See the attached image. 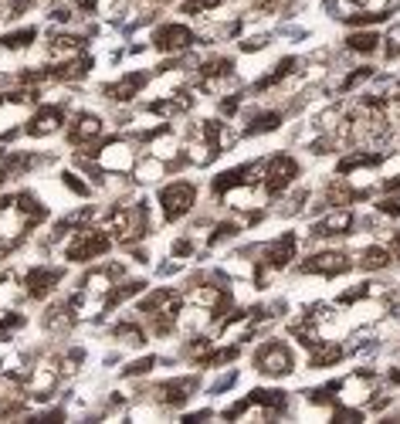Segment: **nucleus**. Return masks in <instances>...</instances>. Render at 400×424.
Listing matches in <instances>:
<instances>
[{"label":"nucleus","mask_w":400,"mask_h":424,"mask_svg":"<svg viewBox=\"0 0 400 424\" xmlns=\"http://www.w3.org/2000/svg\"><path fill=\"white\" fill-rule=\"evenodd\" d=\"M299 269L306 271V275H343V271L353 269V258L346 255V251H319V255H309Z\"/></svg>","instance_id":"obj_13"},{"label":"nucleus","mask_w":400,"mask_h":424,"mask_svg":"<svg viewBox=\"0 0 400 424\" xmlns=\"http://www.w3.org/2000/svg\"><path fill=\"white\" fill-rule=\"evenodd\" d=\"M112 248V234L106 228H92V224H81L72 231V241L65 244V258L68 262H92L99 255H106Z\"/></svg>","instance_id":"obj_3"},{"label":"nucleus","mask_w":400,"mask_h":424,"mask_svg":"<svg viewBox=\"0 0 400 424\" xmlns=\"http://www.w3.org/2000/svg\"><path fill=\"white\" fill-rule=\"evenodd\" d=\"M383 51H387V58H400V24H394L387 35H383Z\"/></svg>","instance_id":"obj_39"},{"label":"nucleus","mask_w":400,"mask_h":424,"mask_svg":"<svg viewBox=\"0 0 400 424\" xmlns=\"http://www.w3.org/2000/svg\"><path fill=\"white\" fill-rule=\"evenodd\" d=\"M390 265V251L387 248H380V244H370V248H363L360 251V269L363 271H380Z\"/></svg>","instance_id":"obj_30"},{"label":"nucleus","mask_w":400,"mask_h":424,"mask_svg":"<svg viewBox=\"0 0 400 424\" xmlns=\"http://www.w3.org/2000/svg\"><path fill=\"white\" fill-rule=\"evenodd\" d=\"M336 394H339V380L309 390V394H306V401H309V404H336Z\"/></svg>","instance_id":"obj_35"},{"label":"nucleus","mask_w":400,"mask_h":424,"mask_svg":"<svg viewBox=\"0 0 400 424\" xmlns=\"http://www.w3.org/2000/svg\"><path fill=\"white\" fill-rule=\"evenodd\" d=\"M106 231L112 234V241H119V244H132V241L146 238V231H150V211H146V204H119L112 211Z\"/></svg>","instance_id":"obj_2"},{"label":"nucleus","mask_w":400,"mask_h":424,"mask_svg":"<svg viewBox=\"0 0 400 424\" xmlns=\"http://www.w3.org/2000/svg\"><path fill=\"white\" fill-rule=\"evenodd\" d=\"M143 289H146V282H139V278H129V282H122V285L116 282V285H112V292L106 296V306H109V309H112V306H122L126 299L139 296Z\"/></svg>","instance_id":"obj_29"},{"label":"nucleus","mask_w":400,"mask_h":424,"mask_svg":"<svg viewBox=\"0 0 400 424\" xmlns=\"http://www.w3.org/2000/svg\"><path fill=\"white\" fill-rule=\"evenodd\" d=\"M357 224V218H353V211L350 207H339V211H332L326 221H319L316 228H312V238H336V234H350V228Z\"/></svg>","instance_id":"obj_21"},{"label":"nucleus","mask_w":400,"mask_h":424,"mask_svg":"<svg viewBox=\"0 0 400 424\" xmlns=\"http://www.w3.org/2000/svg\"><path fill=\"white\" fill-rule=\"evenodd\" d=\"M292 367H295L292 349L285 347V343H279V340H268V343H261V347L254 349V370H258L261 377L281 380V377L292 374Z\"/></svg>","instance_id":"obj_4"},{"label":"nucleus","mask_w":400,"mask_h":424,"mask_svg":"<svg viewBox=\"0 0 400 424\" xmlns=\"http://www.w3.org/2000/svg\"><path fill=\"white\" fill-rule=\"evenodd\" d=\"M85 51V38L81 35H68V31H54L48 38V55L54 61H65V58H75Z\"/></svg>","instance_id":"obj_20"},{"label":"nucleus","mask_w":400,"mask_h":424,"mask_svg":"<svg viewBox=\"0 0 400 424\" xmlns=\"http://www.w3.org/2000/svg\"><path fill=\"white\" fill-rule=\"evenodd\" d=\"M390 248H394V255H397V262H400V231L394 234V241H390Z\"/></svg>","instance_id":"obj_48"},{"label":"nucleus","mask_w":400,"mask_h":424,"mask_svg":"<svg viewBox=\"0 0 400 424\" xmlns=\"http://www.w3.org/2000/svg\"><path fill=\"white\" fill-rule=\"evenodd\" d=\"M194 41H197V35L190 28H183V24H163V28H157V35H153V48L163 51V55H183V51L194 48Z\"/></svg>","instance_id":"obj_12"},{"label":"nucleus","mask_w":400,"mask_h":424,"mask_svg":"<svg viewBox=\"0 0 400 424\" xmlns=\"http://www.w3.org/2000/svg\"><path fill=\"white\" fill-rule=\"evenodd\" d=\"M61 122H65V109L61 106H41L38 113L28 119L24 133L28 136H51V133L61 129Z\"/></svg>","instance_id":"obj_16"},{"label":"nucleus","mask_w":400,"mask_h":424,"mask_svg":"<svg viewBox=\"0 0 400 424\" xmlns=\"http://www.w3.org/2000/svg\"><path fill=\"white\" fill-rule=\"evenodd\" d=\"M397 88H400V85H397Z\"/></svg>","instance_id":"obj_51"},{"label":"nucleus","mask_w":400,"mask_h":424,"mask_svg":"<svg viewBox=\"0 0 400 424\" xmlns=\"http://www.w3.org/2000/svg\"><path fill=\"white\" fill-rule=\"evenodd\" d=\"M197 136L200 139H207L217 153H221V150H228V146L234 143V133H231V129H228V122H221V119H203V122L197 126Z\"/></svg>","instance_id":"obj_22"},{"label":"nucleus","mask_w":400,"mask_h":424,"mask_svg":"<svg viewBox=\"0 0 400 424\" xmlns=\"http://www.w3.org/2000/svg\"><path fill=\"white\" fill-rule=\"evenodd\" d=\"M58 380H61V360L58 356H41L28 377V397L38 401V404H48L58 390Z\"/></svg>","instance_id":"obj_5"},{"label":"nucleus","mask_w":400,"mask_h":424,"mask_svg":"<svg viewBox=\"0 0 400 424\" xmlns=\"http://www.w3.org/2000/svg\"><path fill=\"white\" fill-rule=\"evenodd\" d=\"M187 255H194V241H190V238L173 241V258H187Z\"/></svg>","instance_id":"obj_44"},{"label":"nucleus","mask_w":400,"mask_h":424,"mask_svg":"<svg viewBox=\"0 0 400 424\" xmlns=\"http://www.w3.org/2000/svg\"><path fill=\"white\" fill-rule=\"evenodd\" d=\"M200 387V377H177V380H163L150 390V397L163 407H183Z\"/></svg>","instance_id":"obj_10"},{"label":"nucleus","mask_w":400,"mask_h":424,"mask_svg":"<svg viewBox=\"0 0 400 424\" xmlns=\"http://www.w3.org/2000/svg\"><path fill=\"white\" fill-rule=\"evenodd\" d=\"M346 48H350V51H360V55H373V51L380 48V38H377L373 31H357V35L346 38Z\"/></svg>","instance_id":"obj_32"},{"label":"nucleus","mask_w":400,"mask_h":424,"mask_svg":"<svg viewBox=\"0 0 400 424\" xmlns=\"http://www.w3.org/2000/svg\"><path fill=\"white\" fill-rule=\"evenodd\" d=\"M139 312H143V319L150 322V329L157 336H166L173 329L177 316H180V296L173 289H157L139 302Z\"/></svg>","instance_id":"obj_1"},{"label":"nucleus","mask_w":400,"mask_h":424,"mask_svg":"<svg viewBox=\"0 0 400 424\" xmlns=\"http://www.w3.org/2000/svg\"><path fill=\"white\" fill-rule=\"evenodd\" d=\"M75 319H79V312H75V309H72V302L65 299V302H54V306L44 312L41 326H44L48 333H54V336H65V333L75 326Z\"/></svg>","instance_id":"obj_18"},{"label":"nucleus","mask_w":400,"mask_h":424,"mask_svg":"<svg viewBox=\"0 0 400 424\" xmlns=\"http://www.w3.org/2000/svg\"><path fill=\"white\" fill-rule=\"evenodd\" d=\"M295 177H299V160H295V156H288V153L272 156V160L265 163V177H261L265 193H268V197H281V193L295 184Z\"/></svg>","instance_id":"obj_7"},{"label":"nucleus","mask_w":400,"mask_h":424,"mask_svg":"<svg viewBox=\"0 0 400 424\" xmlns=\"http://www.w3.org/2000/svg\"><path fill=\"white\" fill-rule=\"evenodd\" d=\"M360 197H366L363 191H357V187H350L346 184V177L339 173L329 187H326V197H322V204H329V207H346V204H357Z\"/></svg>","instance_id":"obj_24"},{"label":"nucleus","mask_w":400,"mask_h":424,"mask_svg":"<svg viewBox=\"0 0 400 424\" xmlns=\"http://www.w3.org/2000/svg\"><path fill=\"white\" fill-rule=\"evenodd\" d=\"M370 75H373V68H370V65H363V68H357L353 75H350L346 81H343V85H339V92H343V95H350V92H353L357 85H363V81H366Z\"/></svg>","instance_id":"obj_38"},{"label":"nucleus","mask_w":400,"mask_h":424,"mask_svg":"<svg viewBox=\"0 0 400 424\" xmlns=\"http://www.w3.org/2000/svg\"><path fill=\"white\" fill-rule=\"evenodd\" d=\"M102 133H106V122L102 119L95 116V113H81L68 126V143L72 146H92L95 139H102Z\"/></svg>","instance_id":"obj_15"},{"label":"nucleus","mask_w":400,"mask_h":424,"mask_svg":"<svg viewBox=\"0 0 400 424\" xmlns=\"http://www.w3.org/2000/svg\"><path fill=\"white\" fill-rule=\"evenodd\" d=\"M112 340L122 343V347H143L146 343V329L139 326V322H116L112 326Z\"/></svg>","instance_id":"obj_27"},{"label":"nucleus","mask_w":400,"mask_h":424,"mask_svg":"<svg viewBox=\"0 0 400 424\" xmlns=\"http://www.w3.org/2000/svg\"><path fill=\"white\" fill-rule=\"evenodd\" d=\"M21 326H24V316H21V312H3V316H0V340L14 336Z\"/></svg>","instance_id":"obj_36"},{"label":"nucleus","mask_w":400,"mask_h":424,"mask_svg":"<svg viewBox=\"0 0 400 424\" xmlns=\"http://www.w3.org/2000/svg\"><path fill=\"white\" fill-rule=\"evenodd\" d=\"M238 347H221L214 349V353H203L197 356V367H224V363H231V360H238Z\"/></svg>","instance_id":"obj_33"},{"label":"nucleus","mask_w":400,"mask_h":424,"mask_svg":"<svg viewBox=\"0 0 400 424\" xmlns=\"http://www.w3.org/2000/svg\"><path fill=\"white\" fill-rule=\"evenodd\" d=\"M238 231H241L238 221H221V224L214 228V234H210V244H224V241H231Z\"/></svg>","instance_id":"obj_37"},{"label":"nucleus","mask_w":400,"mask_h":424,"mask_svg":"<svg viewBox=\"0 0 400 424\" xmlns=\"http://www.w3.org/2000/svg\"><path fill=\"white\" fill-rule=\"evenodd\" d=\"M383 163V153H350V156H343L339 163H336V170L343 173V177H350L353 170H360V166H380Z\"/></svg>","instance_id":"obj_28"},{"label":"nucleus","mask_w":400,"mask_h":424,"mask_svg":"<svg viewBox=\"0 0 400 424\" xmlns=\"http://www.w3.org/2000/svg\"><path fill=\"white\" fill-rule=\"evenodd\" d=\"M61 184H65L72 193H79V197H85V193H88V184H85V180H79V173H72V170H65V173H61Z\"/></svg>","instance_id":"obj_40"},{"label":"nucleus","mask_w":400,"mask_h":424,"mask_svg":"<svg viewBox=\"0 0 400 424\" xmlns=\"http://www.w3.org/2000/svg\"><path fill=\"white\" fill-rule=\"evenodd\" d=\"M366 296H370V285H353L350 292L339 296V306H353L357 299H366Z\"/></svg>","instance_id":"obj_43"},{"label":"nucleus","mask_w":400,"mask_h":424,"mask_svg":"<svg viewBox=\"0 0 400 424\" xmlns=\"http://www.w3.org/2000/svg\"><path fill=\"white\" fill-rule=\"evenodd\" d=\"M265 44H268V38H265V35H254V38L241 41V51H261Z\"/></svg>","instance_id":"obj_46"},{"label":"nucleus","mask_w":400,"mask_h":424,"mask_svg":"<svg viewBox=\"0 0 400 424\" xmlns=\"http://www.w3.org/2000/svg\"><path fill=\"white\" fill-rule=\"evenodd\" d=\"M194 109V95L183 88V92H173V95H166V99H157V102H150L146 106V113L150 116H163V119H177V116H187Z\"/></svg>","instance_id":"obj_17"},{"label":"nucleus","mask_w":400,"mask_h":424,"mask_svg":"<svg viewBox=\"0 0 400 424\" xmlns=\"http://www.w3.org/2000/svg\"><path fill=\"white\" fill-rule=\"evenodd\" d=\"M153 3H170V0H153Z\"/></svg>","instance_id":"obj_50"},{"label":"nucleus","mask_w":400,"mask_h":424,"mask_svg":"<svg viewBox=\"0 0 400 424\" xmlns=\"http://www.w3.org/2000/svg\"><path fill=\"white\" fill-rule=\"evenodd\" d=\"M146 81H150V75H146V72H129V75H122L119 81L106 85V95H109L112 102H132Z\"/></svg>","instance_id":"obj_19"},{"label":"nucleus","mask_w":400,"mask_h":424,"mask_svg":"<svg viewBox=\"0 0 400 424\" xmlns=\"http://www.w3.org/2000/svg\"><path fill=\"white\" fill-rule=\"evenodd\" d=\"M390 384L400 387V367H394V370H390Z\"/></svg>","instance_id":"obj_49"},{"label":"nucleus","mask_w":400,"mask_h":424,"mask_svg":"<svg viewBox=\"0 0 400 424\" xmlns=\"http://www.w3.org/2000/svg\"><path fill=\"white\" fill-rule=\"evenodd\" d=\"M163 166H166L163 160H157V156H150L146 163H139V166H136V180H139V184H153V180H160Z\"/></svg>","instance_id":"obj_34"},{"label":"nucleus","mask_w":400,"mask_h":424,"mask_svg":"<svg viewBox=\"0 0 400 424\" xmlns=\"http://www.w3.org/2000/svg\"><path fill=\"white\" fill-rule=\"evenodd\" d=\"M261 177H265V163L258 160V163H244V166H234V170L217 173L210 187H214V197H224V193L238 191V187H254Z\"/></svg>","instance_id":"obj_9"},{"label":"nucleus","mask_w":400,"mask_h":424,"mask_svg":"<svg viewBox=\"0 0 400 424\" xmlns=\"http://www.w3.org/2000/svg\"><path fill=\"white\" fill-rule=\"evenodd\" d=\"M221 3H224V0H187V3H183V14H203V10H214V7H221Z\"/></svg>","instance_id":"obj_42"},{"label":"nucleus","mask_w":400,"mask_h":424,"mask_svg":"<svg viewBox=\"0 0 400 424\" xmlns=\"http://www.w3.org/2000/svg\"><path fill=\"white\" fill-rule=\"evenodd\" d=\"M157 367V356H146V360H136V363H129L126 367V377H143V374H150Z\"/></svg>","instance_id":"obj_41"},{"label":"nucleus","mask_w":400,"mask_h":424,"mask_svg":"<svg viewBox=\"0 0 400 424\" xmlns=\"http://www.w3.org/2000/svg\"><path fill=\"white\" fill-rule=\"evenodd\" d=\"M281 122H285V113H281V109H261V113L248 116V126H244V133H251V136H261V133H272V129H279Z\"/></svg>","instance_id":"obj_26"},{"label":"nucleus","mask_w":400,"mask_h":424,"mask_svg":"<svg viewBox=\"0 0 400 424\" xmlns=\"http://www.w3.org/2000/svg\"><path fill=\"white\" fill-rule=\"evenodd\" d=\"M38 38V28H21V31H7L3 38H0V48L3 51H24L31 41Z\"/></svg>","instance_id":"obj_31"},{"label":"nucleus","mask_w":400,"mask_h":424,"mask_svg":"<svg viewBox=\"0 0 400 424\" xmlns=\"http://www.w3.org/2000/svg\"><path fill=\"white\" fill-rule=\"evenodd\" d=\"M377 211H380V214H394V218H400V197H387V200H380V204H377Z\"/></svg>","instance_id":"obj_45"},{"label":"nucleus","mask_w":400,"mask_h":424,"mask_svg":"<svg viewBox=\"0 0 400 424\" xmlns=\"http://www.w3.org/2000/svg\"><path fill=\"white\" fill-rule=\"evenodd\" d=\"M95 163L102 166V173H126V170L136 166V150L126 139H112L95 153Z\"/></svg>","instance_id":"obj_11"},{"label":"nucleus","mask_w":400,"mask_h":424,"mask_svg":"<svg viewBox=\"0 0 400 424\" xmlns=\"http://www.w3.org/2000/svg\"><path fill=\"white\" fill-rule=\"evenodd\" d=\"M160 204H163V218L166 221H180L194 211L197 204V187L190 180H173L160 191Z\"/></svg>","instance_id":"obj_6"},{"label":"nucleus","mask_w":400,"mask_h":424,"mask_svg":"<svg viewBox=\"0 0 400 424\" xmlns=\"http://www.w3.org/2000/svg\"><path fill=\"white\" fill-rule=\"evenodd\" d=\"M146 153L163 160V163H173L177 153H180V143H177V136H173V129H160V133H153L150 136V143H146Z\"/></svg>","instance_id":"obj_23"},{"label":"nucleus","mask_w":400,"mask_h":424,"mask_svg":"<svg viewBox=\"0 0 400 424\" xmlns=\"http://www.w3.org/2000/svg\"><path fill=\"white\" fill-rule=\"evenodd\" d=\"M339 360H343V347H339V343L316 340V343L309 347V367H312V370H326V367H332V363H339Z\"/></svg>","instance_id":"obj_25"},{"label":"nucleus","mask_w":400,"mask_h":424,"mask_svg":"<svg viewBox=\"0 0 400 424\" xmlns=\"http://www.w3.org/2000/svg\"><path fill=\"white\" fill-rule=\"evenodd\" d=\"M357 7H363V10H377V14H383L387 7H390V0H353Z\"/></svg>","instance_id":"obj_47"},{"label":"nucleus","mask_w":400,"mask_h":424,"mask_svg":"<svg viewBox=\"0 0 400 424\" xmlns=\"http://www.w3.org/2000/svg\"><path fill=\"white\" fill-rule=\"evenodd\" d=\"M65 278V269H48V265H38V269H31L24 278H21V285H24V296H31V299H44L58 282Z\"/></svg>","instance_id":"obj_14"},{"label":"nucleus","mask_w":400,"mask_h":424,"mask_svg":"<svg viewBox=\"0 0 400 424\" xmlns=\"http://www.w3.org/2000/svg\"><path fill=\"white\" fill-rule=\"evenodd\" d=\"M295 248H299V238H295V234H281V238L268 241V244L251 248L248 255H258V265H261V269L279 271V269H285V265L295 258Z\"/></svg>","instance_id":"obj_8"}]
</instances>
